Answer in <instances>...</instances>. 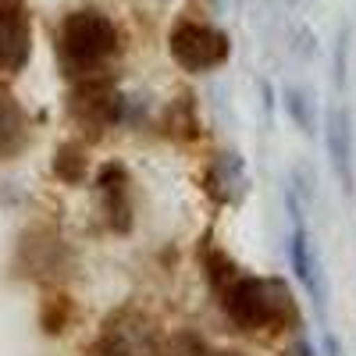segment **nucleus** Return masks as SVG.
<instances>
[{
	"label": "nucleus",
	"instance_id": "obj_4",
	"mask_svg": "<svg viewBox=\"0 0 356 356\" xmlns=\"http://www.w3.org/2000/svg\"><path fill=\"white\" fill-rule=\"evenodd\" d=\"M171 57L186 72H211L218 68L225 57H228V36L214 25H203V22H178L168 36Z\"/></svg>",
	"mask_w": 356,
	"mask_h": 356
},
{
	"label": "nucleus",
	"instance_id": "obj_12",
	"mask_svg": "<svg viewBox=\"0 0 356 356\" xmlns=\"http://www.w3.org/2000/svg\"><path fill=\"white\" fill-rule=\"evenodd\" d=\"M285 107L292 114V122L300 125L303 132H314V114H310L307 97H300V89H289V93H285Z\"/></svg>",
	"mask_w": 356,
	"mask_h": 356
},
{
	"label": "nucleus",
	"instance_id": "obj_10",
	"mask_svg": "<svg viewBox=\"0 0 356 356\" xmlns=\"http://www.w3.org/2000/svg\"><path fill=\"white\" fill-rule=\"evenodd\" d=\"M29 143V118L11 93H0V161H11Z\"/></svg>",
	"mask_w": 356,
	"mask_h": 356
},
{
	"label": "nucleus",
	"instance_id": "obj_7",
	"mask_svg": "<svg viewBox=\"0 0 356 356\" xmlns=\"http://www.w3.org/2000/svg\"><path fill=\"white\" fill-rule=\"evenodd\" d=\"M118 93L104 79H82L75 97H72V114L89 129H104L118 118Z\"/></svg>",
	"mask_w": 356,
	"mask_h": 356
},
{
	"label": "nucleus",
	"instance_id": "obj_3",
	"mask_svg": "<svg viewBox=\"0 0 356 356\" xmlns=\"http://www.w3.org/2000/svg\"><path fill=\"white\" fill-rule=\"evenodd\" d=\"M97 356H164V342L150 317L139 310L114 314L97 339Z\"/></svg>",
	"mask_w": 356,
	"mask_h": 356
},
{
	"label": "nucleus",
	"instance_id": "obj_9",
	"mask_svg": "<svg viewBox=\"0 0 356 356\" xmlns=\"http://www.w3.org/2000/svg\"><path fill=\"white\" fill-rule=\"evenodd\" d=\"M100 196H104V211L111 218L114 232H129L132 225V207H129V189H125V168L122 164H107L100 171Z\"/></svg>",
	"mask_w": 356,
	"mask_h": 356
},
{
	"label": "nucleus",
	"instance_id": "obj_5",
	"mask_svg": "<svg viewBox=\"0 0 356 356\" xmlns=\"http://www.w3.org/2000/svg\"><path fill=\"white\" fill-rule=\"evenodd\" d=\"M324 146H328V161L332 171L339 175V186L346 196L356 189V175H353V114L346 107H332L328 122H324Z\"/></svg>",
	"mask_w": 356,
	"mask_h": 356
},
{
	"label": "nucleus",
	"instance_id": "obj_14",
	"mask_svg": "<svg viewBox=\"0 0 356 356\" xmlns=\"http://www.w3.org/2000/svg\"><path fill=\"white\" fill-rule=\"evenodd\" d=\"M214 356H239V353H214Z\"/></svg>",
	"mask_w": 356,
	"mask_h": 356
},
{
	"label": "nucleus",
	"instance_id": "obj_11",
	"mask_svg": "<svg viewBox=\"0 0 356 356\" xmlns=\"http://www.w3.org/2000/svg\"><path fill=\"white\" fill-rule=\"evenodd\" d=\"M214 182H221V186H214L218 196H225V189H232V203L239 200L246 193V171H243L239 157H235V154H221L214 161Z\"/></svg>",
	"mask_w": 356,
	"mask_h": 356
},
{
	"label": "nucleus",
	"instance_id": "obj_8",
	"mask_svg": "<svg viewBox=\"0 0 356 356\" xmlns=\"http://www.w3.org/2000/svg\"><path fill=\"white\" fill-rule=\"evenodd\" d=\"M289 257H292V271H296V278L303 282V289L310 292L317 314H324V271H321V260H317V253L310 246V235H307V228L300 221H296V228H292Z\"/></svg>",
	"mask_w": 356,
	"mask_h": 356
},
{
	"label": "nucleus",
	"instance_id": "obj_13",
	"mask_svg": "<svg viewBox=\"0 0 356 356\" xmlns=\"http://www.w3.org/2000/svg\"><path fill=\"white\" fill-rule=\"evenodd\" d=\"M346 50H349V33H342L335 43V82L339 86H346Z\"/></svg>",
	"mask_w": 356,
	"mask_h": 356
},
{
	"label": "nucleus",
	"instance_id": "obj_1",
	"mask_svg": "<svg viewBox=\"0 0 356 356\" xmlns=\"http://www.w3.org/2000/svg\"><path fill=\"white\" fill-rule=\"evenodd\" d=\"M211 282L221 292V307L225 314L239 324L243 332H264V328H278V324L296 317L292 296L282 282L275 278H257L239 271L228 257L218 253L211 264Z\"/></svg>",
	"mask_w": 356,
	"mask_h": 356
},
{
	"label": "nucleus",
	"instance_id": "obj_6",
	"mask_svg": "<svg viewBox=\"0 0 356 356\" xmlns=\"http://www.w3.org/2000/svg\"><path fill=\"white\" fill-rule=\"evenodd\" d=\"M33 50V29L18 4H0V75H15L25 68Z\"/></svg>",
	"mask_w": 356,
	"mask_h": 356
},
{
	"label": "nucleus",
	"instance_id": "obj_2",
	"mask_svg": "<svg viewBox=\"0 0 356 356\" xmlns=\"http://www.w3.org/2000/svg\"><path fill=\"white\" fill-rule=\"evenodd\" d=\"M57 50H61V68L72 79H100L104 65L118 50V29L107 15L82 8L72 11L61 22V36H57Z\"/></svg>",
	"mask_w": 356,
	"mask_h": 356
}]
</instances>
